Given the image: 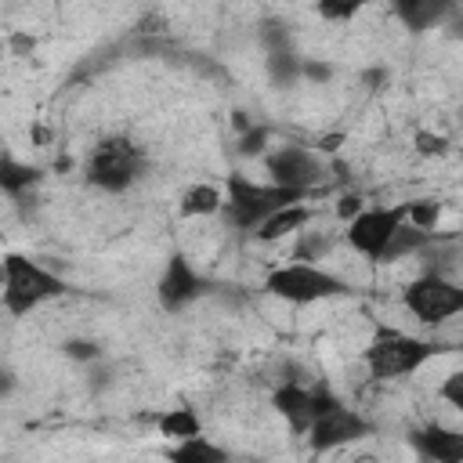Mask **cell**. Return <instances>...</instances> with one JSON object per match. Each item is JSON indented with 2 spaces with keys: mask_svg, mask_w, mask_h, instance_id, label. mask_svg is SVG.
<instances>
[{
  "mask_svg": "<svg viewBox=\"0 0 463 463\" xmlns=\"http://www.w3.org/2000/svg\"><path fill=\"white\" fill-rule=\"evenodd\" d=\"M304 80H311V83H329V80H333V65H329V61L304 58Z\"/></svg>",
  "mask_w": 463,
  "mask_h": 463,
  "instance_id": "cell-30",
  "label": "cell"
},
{
  "mask_svg": "<svg viewBox=\"0 0 463 463\" xmlns=\"http://www.w3.org/2000/svg\"><path fill=\"white\" fill-rule=\"evenodd\" d=\"M264 289L279 300H289V304H315V300H329V297L347 293L344 279H336V275H329L307 260H293V264L268 271Z\"/></svg>",
  "mask_w": 463,
  "mask_h": 463,
  "instance_id": "cell-4",
  "label": "cell"
},
{
  "mask_svg": "<svg viewBox=\"0 0 463 463\" xmlns=\"http://www.w3.org/2000/svg\"><path fill=\"white\" fill-rule=\"evenodd\" d=\"M340 148V134H326L318 137V152H336Z\"/></svg>",
  "mask_w": 463,
  "mask_h": 463,
  "instance_id": "cell-32",
  "label": "cell"
},
{
  "mask_svg": "<svg viewBox=\"0 0 463 463\" xmlns=\"http://www.w3.org/2000/svg\"><path fill=\"white\" fill-rule=\"evenodd\" d=\"M61 293H65V282L54 271L40 268L36 260H29L22 253L4 257V307L11 315H29L36 304L61 297Z\"/></svg>",
  "mask_w": 463,
  "mask_h": 463,
  "instance_id": "cell-3",
  "label": "cell"
},
{
  "mask_svg": "<svg viewBox=\"0 0 463 463\" xmlns=\"http://www.w3.org/2000/svg\"><path fill=\"white\" fill-rule=\"evenodd\" d=\"M260 40H264L268 51H286V47H289V29H286L279 18H268V22L260 25Z\"/></svg>",
  "mask_w": 463,
  "mask_h": 463,
  "instance_id": "cell-24",
  "label": "cell"
},
{
  "mask_svg": "<svg viewBox=\"0 0 463 463\" xmlns=\"http://www.w3.org/2000/svg\"><path fill=\"white\" fill-rule=\"evenodd\" d=\"M199 293H203L199 271L188 264L184 253H174V257L166 260L163 279H159V304H163L166 311H181V307H188Z\"/></svg>",
  "mask_w": 463,
  "mask_h": 463,
  "instance_id": "cell-10",
  "label": "cell"
},
{
  "mask_svg": "<svg viewBox=\"0 0 463 463\" xmlns=\"http://www.w3.org/2000/svg\"><path fill=\"white\" fill-rule=\"evenodd\" d=\"M11 47H14L18 54H29V51H33V40H29V36H14V40H11Z\"/></svg>",
  "mask_w": 463,
  "mask_h": 463,
  "instance_id": "cell-35",
  "label": "cell"
},
{
  "mask_svg": "<svg viewBox=\"0 0 463 463\" xmlns=\"http://www.w3.org/2000/svg\"><path fill=\"white\" fill-rule=\"evenodd\" d=\"M441 398H445L452 409L463 412V369H456V373L445 376V383H441Z\"/></svg>",
  "mask_w": 463,
  "mask_h": 463,
  "instance_id": "cell-26",
  "label": "cell"
},
{
  "mask_svg": "<svg viewBox=\"0 0 463 463\" xmlns=\"http://www.w3.org/2000/svg\"><path fill=\"white\" fill-rule=\"evenodd\" d=\"M409 221V203H398V206H376V210H362L354 221H347V242L369 257V260H380L391 235Z\"/></svg>",
  "mask_w": 463,
  "mask_h": 463,
  "instance_id": "cell-7",
  "label": "cell"
},
{
  "mask_svg": "<svg viewBox=\"0 0 463 463\" xmlns=\"http://www.w3.org/2000/svg\"><path fill=\"white\" fill-rule=\"evenodd\" d=\"M416 152L420 156H445L449 152V137H441V134H430V130H416Z\"/></svg>",
  "mask_w": 463,
  "mask_h": 463,
  "instance_id": "cell-25",
  "label": "cell"
},
{
  "mask_svg": "<svg viewBox=\"0 0 463 463\" xmlns=\"http://www.w3.org/2000/svg\"><path fill=\"white\" fill-rule=\"evenodd\" d=\"M438 351L441 347L430 344V340H420V336H409L402 329L380 326L376 336L365 347V365L376 380H398V376H409L420 365H427Z\"/></svg>",
  "mask_w": 463,
  "mask_h": 463,
  "instance_id": "cell-2",
  "label": "cell"
},
{
  "mask_svg": "<svg viewBox=\"0 0 463 463\" xmlns=\"http://www.w3.org/2000/svg\"><path fill=\"white\" fill-rule=\"evenodd\" d=\"M365 434H369V423H365L358 412H351L344 402L333 405V409H326V412H318L315 423H311V430H307L315 452H326V449L358 441V438H365Z\"/></svg>",
  "mask_w": 463,
  "mask_h": 463,
  "instance_id": "cell-9",
  "label": "cell"
},
{
  "mask_svg": "<svg viewBox=\"0 0 463 463\" xmlns=\"http://www.w3.org/2000/svg\"><path fill=\"white\" fill-rule=\"evenodd\" d=\"M271 405H275L279 416L289 420V427H293L297 434H307V430H311V423H315V391H307V387H300L297 380H289V383H282V387L271 394Z\"/></svg>",
  "mask_w": 463,
  "mask_h": 463,
  "instance_id": "cell-11",
  "label": "cell"
},
{
  "mask_svg": "<svg viewBox=\"0 0 463 463\" xmlns=\"http://www.w3.org/2000/svg\"><path fill=\"white\" fill-rule=\"evenodd\" d=\"M232 127H235L239 134H246V130H250V116H246V112H232Z\"/></svg>",
  "mask_w": 463,
  "mask_h": 463,
  "instance_id": "cell-33",
  "label": "cell"
},
{
  "mask_svg": "<svg viewBox=\"0 0 463 463\" xmlns=\"http://www.w3.org/2000/svg\"><path fill=\"white\" fill-rule=\"evenodd\" d=\"M398 18L405 22V29L423 33L430 25L449 22V14H456V0H391Z\"/></svg>",
  "mask_w": 463,
  "mask_h": 463,
  "instance_id": "cell-13",
  "label": "cell"
},
{
  "mask_svg": "<svg viewBox=\"0 0 463 463\" xmlns=\"http://www.w3.org/2000/svg\"><path fill=\"white\" fill-rule=\"evenodd\" d=\"M224 188H228L224 217H228V224H235L242 232L260 228L275 210H282L289 203H304L311 195L304 188H289V184H275V181L257 184V181H250L242 174H228V184Z\"/></svg>",
  "mask_w": 463,
  "mask_h": 463,
  "instance_id": "cell-1",
  "label": "cell"
},
{
  "mask_svg": "<svg viewBox=\"0 0 463 463\" xmlns=\"http://www.w3.org/2000/svg\"><path fill=\"white\" fill-rule=\"evenodd\" d=\"M264 69H268L271 83H279V87H293V83L304 76V58L293 54L289 47H286V51H268Z\"/></svg>",
  "mask_w": 463,
  "mask_h": 463,
  "instance_id": "cell-17",
  "label": "cell"
},
{
  "mask_svg": "<svg viewBox=\"0 0 463 463\" xmlns=\"http://www.w3.org/2000/svg\"><path fill=\"white\" fill-rule=\"evenodd\" d=\"M369 4L373 0H318V14L329 18V22H347V18H354Z\"/></svg>",
  "mask_w": 463,
  "mask_h": 463,
  "instance_id": "cell-22",
  "label": "cell"
},
{
  "mask_svg": "<svg viewBox=\"0 0 463 463\" xmlns=\"http://www.w3.org/2000/svg\"><path fill=\"white\" fill-rule=\"evenodd\" d=\"M217 210H224V199L213 184H192L181 195V217H213Z\"/></svg>",
  "mask_w": 463,
  "mask_h": 463,
  "instance_id": "cell-16",
  "label": "cell"
},
{
  "mask_svg": "<svg viewBox=\"0 0 463 463\" xmlns=\"http://www.w3.org/2000/svg\"><path fill=\"white\" fill-rule=\"evenodd\" d=\"M405 307L423 322V326H438L452 315H463V286L438 275V271H427L420 279H412L405 286Z\"/></svg>",
  "mask_w": 463,
  "mask_h": 463,
  "instance_id": "cell-6",
  "label": "cell"
},
{
  "mask_svg": "<svg viewBox=\"0 0 463 463\" xmlns=\"http://www.w3.org/2000/svg\"><path fill=\"white\" fill-rule=\"evenodd\" d=\"M268 152V127H250L246 134H239V156H264Z\"/></svg>",
  "mask_w": 463,
  "mask_h": 463,
  "instance_id": "cell-23",
  "label": "cell"
},
{
  "mask_svg": "<svg viewBox=\"0 0 463 463\" xmlns=\"http://www.w3.org/2000/svg\"><path fill=\"white\" fill-rule=\"evenodd\" d=\"M412 449L423 459H438V463H463V430H449V427H420L412 430Z\"/></svg>",
  "mask_w": 463,
  "mask_h": 463,
  "instance_id": "cell-12",
  "label": "cell"
},
{
  "mask_svg": "<svg viewBox=\"0 0 463 463\" xmlns=\"http://www.w3.org/2000/svg\"><path fill=\"white\" fill-rule=\"evenodd\" d=\"M264 166H268V177L275 184H289V188H304V192H315L326 181L318 156L300 148V145H282L279 152H268Z\"/></svg>",
  "mask_w": 463,
  "mask_h": 463,
  "instance_id": "cell-8",
  "label": "cell"
},
{
  "mask_svg": "<svg viewBox=\"0 0 463 463\" xmlns=\"http://www.w3.org/2000/svg\"><path fill=\"white\" fill-rule=\"evenodd\" d=\"M61 351H65L69 358H76V362H94V358L101 354L94 340H80V336H76V340H65V347H61Z\"/></svg>",
  "mask_w": 463,
  "mask_h": 463,
  "instance_id": "cell-27",
  "label": "cell"
},
{
  "mask_svg": "<svg viewBox=\"0 0 463 463\" xmlns=\"http://www.w3.org/2000/svg\"><path fill=\"white\" fill-rule=\"evenodd\" d=\"M362 80H365L369 87H380V83L387 80V72H383V69H365V72H362Z\"/></svg>",
  "mask_w": 463,
  "mask_h": 463,
  "instance_id": "cell-31",
  "label": "cell"
},
{
  "mask_svg": "<svg viewBox=\"0 0 463 463\" xmlns=\"http://www.w3.org/2000/svg\"><path fill=\"white\" fill-rule=\"evenodd\" d=\"M141 166H145V156L137 145H130L127 137H105L94 145L87 159V181L105 192H127L141 177Z\"/></svg>",
  "mask_w": 463,
  "mask_h": 463,
  "instance_id": "cell-5",
  "label": "cell"
},
{
  "mask_svg": "<svg viewBox=\"0 0 463 463\" xmlns=\"http://www.w3.org/2000/svg\"><path fill=\"white\" fill-rule=\"evenodd\" d=\"M449 33L456 40H463V14H449Z\"/></svg>",
  "mask_w": 463,
  "mask_h": 463,
  "instance_id": "cell-34",
  "label": "cell"
},
{
  "mask_svg": "<svg viewBox=\"0 0 463 463\" xmlns=\"http://www.w3.org/2000/svg\"><path fill=\"white\" fill-rule=\"evenodd\" d=\"M36 181H40V170L36 166H25V163H14L11 156H4V163H0V188L7 195H18V192H25Z\"/></svg>",
  "mask_w": 463,
  "mask_h": 463,
  "instance_id": "cell-20",
  "label": "cell"
},
{
  "mask_svg": "<svg viewBox=\"0 0 463 463\" xmlns=\"http://www.w3.org/2000/svg\"><path fill=\"white\" fill-rule=\"evenodd\" d=\"M434 239V232H427V228H416L412 221H405L394 235H391V242H387V250H383V257L380 260H398V257H409V253H420L427 242Z\"/></svg>",
  "mask_w": 463,
  "mask_h": 463,
  "instance_id": "cell-15",
  "label": "cell"
},
{
  "mask_svg": "<svg viewBox=\"0 0 463 463\" xmlns=\"http://www.w3.org/2000/svg\"><path fill=\"white\" fill-rule=\"evenodd\" d=\"M156 427H159V434H163V438H170V441H184V438L203 434L199 416H195L192 409H170V412L156 416Z\"/></svg>",
  "mask_w": 463,
  "mask_h": 463,
  "instance_id": "cell-18",
  "label": "cell"
},
{
  "mask_svg": "<svg viewBox=\"0 0 463 463\" xmlns=\"http://www.w3.org/2000/svg\"><path fill=\"white\" fill-rule=\"evenodd\" d=\"M409 221H412L416 228L434 232L438 221H441V203H438V199H416V203H409Z\"/></svg>",
  "mask_w": 463,
  "mask_h": 463,
  "instance_id": "cell-21",
  "label": "cell"
},
{
  "mask_svg": "<svg viewBox=\"0 0 463 463\" xmlns=\"http://www.w3.org/2000/svg\"><path fill=\"white\" fill-rule=\"evenodd\" d=\"M362 210H365V206H362V195H354V192H344V195L336 199V217H340V221H354Z\"/></svg>",
  "mask_w": 463,
  "mask_h": 463,
  "instance_id": "cell-29",
  "label": "cell"
},
{
  "mask_svg": "<svg viewBox=\"0 0 463 463\" xmlns=\"http://www.w3.org/2000/svg\"><path fill=\"white\" fill-rule=\"evenodd\" d=\"M170 459H181V463H221L224 449H217L203 434H195V438H184L177 449H170Z\"/></svg>",
  "mask_w": 463,
  "mask_h": 463,
  "instance_id": "cell-19",
  "label": "cell"
},
{
  "mask_svg": "<svg viewBox=\"0 0 463 463\" xmlns=\"http://www.w3.org/2000/svg\"><path fill=\"white\" fill-rule=\"evenodd\" d=\"M307 221H311V210H307L304 203H289V206L275 210V213L257 228V235H260V239H282V235H289V232H300Z\"/></svg>",
  "mask_w": 463,
  "mask_h": 463,
  "instance_id": "cell-14",
  "label": "cell"
},
{
  "mask_svg": "<svg viewBox=\"0 0 463 463\" xmlns=\"http://www.w3.org/2000/svg\"><path fill=\"white\" fill-rule=\"evenodd\" d=\"M326 250H329V239H326V235H307V239L297 246V260H318Z\"/></svg>",
  "mask_w": 463,
  "mask_h": 463,
  "instance_id": "cell-28",
  "label": "cell"
}]
</instances>
